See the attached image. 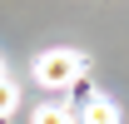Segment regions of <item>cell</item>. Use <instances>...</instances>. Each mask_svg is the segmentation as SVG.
<instances>
[{
    "instance_id": "6da1fadb",
    "label": "cell",
    "mask_w": 129,
    "mask_h": 124,
    "mask_svg": "<svg viewBox=\"0 0 129 124\" xmlns=\"http://www.w3.org/2000/svg\"><path fill=\"white\" fill-rule=\"evenodd\" d=\"M84 55L80 50H45L40 60H35V79L45 84V89H75L80 84V75H84Z\"/></svg>"
},
{
    "instance_id": "7a4b0ae2",
    "label": "cell",
    "mask_w": 129,
    "mask_h": 124,
    "mask_svg": "<svg viewBox=\"0 0 129 124\" xmlns=\"http://www.w3.org/2000/svg\"><path fill=\"white\" fill-rule=\"evenodd\" d=\"M75 124H119V109H114V99H104V94H89L84 109L75 114Z\"/></svg>"
},
{
    "instance_id": "3957f363",
    "label": "cell",
    "mask_w": 129,
    "mask_h": 124,
    "mask_svg": "<svg viewBox=\"0 0 129 124\" xmlns=\"http://www.w3.org/2000/svg\"><path fill=\"white\" fill-rule=\"evenodd\" d=\"M20 109V89H15V79H0V124L10 119Z\"/></svg>"
},
{
    "instance_id": "277c9868",
    "label": "cell",
    "mask_w": 129,
    "mask_h": 124,
    "mask_svg": "<svg viewBox=\"0 0 129 124\" xmlns=\"http://www.w3.org/2000/svg\"><path fill=\"white\" fill-rule=\"evenodd\" d=\"M35 124H75V114H70L64 104H40L35 109Z\"/></svg>"
},
{
    "instance_id": "5b68a950",
    "label": "cell",
    "mask_w": 129,
    "mask_h": 124,
    "mask_svg": "<svg viewBox=\"0 0 129 124\" xmlns=\"http://www.w3.org/2000/svg\"><path fill=\"white\" fill-rule=\"evenodd\" d=\"M0 79H5V75H0Z\"/></svg>"
}]
</instances>
